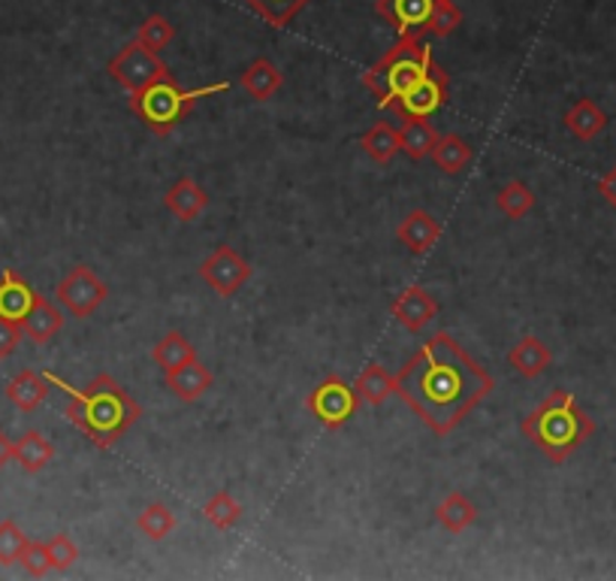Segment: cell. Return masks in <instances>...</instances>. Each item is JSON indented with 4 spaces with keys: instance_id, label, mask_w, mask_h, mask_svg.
Returning <instances> with one entry per match:
<instances>
[{
    "instance_id": "obj_27",
    "label": "cell",
    "mask_w": 616,
    "mask_h": 581,
    "mask_svg": "<svg viewBox=\"0 0 616 581\" xmlns=\"http://www.w3.org/2000/svg\"><path fill=\"white\" fill-rule=\"evenodd\" d=\"M432 161H435L444 173L456 176V173H462V170L472 164V145L456 134H441L439 143L432 145Z\"/></svg>"
},
{
    "instance_id": "obj_10",
    "label": "cell",
    "mask_w": 616,
    "mask_h": 581,
    "mask_svg": "<svg viewBox=\"0 0 616 581\" xmlns=\"http://www.w3.org/2000/svg\"><path fill=\"white\" fill-rule=\"evenodd\" d=\"M251 264L230 246H218L203 264H199V279L206 282L218 297H233L251 279Z\"/></svg>"
},
{
    "instance_id": "obj_17",
    "label": "cell",
    "mask_w": 616,
    "mask_h": 581,
    "mask_svg": "<svg viewBox=\"0 0 616 581\" xmlns=\"http://www.w3.org/2000/svg\"><path fill=\"white\" fill-rule=\"evenodd\" d=\"M164 201L166 210L176 215L178 222H197L199 215L206 213V206H209V194L199 188L194 180L182 176L173 188L166 191Z\"/></svg>"
},
{
    "instance_id": "obj_26",
    "label": "cell",
    "mask_w": 616,
    "mask_h": 581,
    "mask_svg": "<svg viewBox=\"0 0 616 581\" xmlns=\"http://www.w3.org/2000/svg\"><path fill=\"white\" fill-rule=\"evenodd\" d=\"M239 82H243V89L251 94L254 101L266 103L269 98H276V91L281 89V73H278L273 61L260 58V61H254L251 68L245 70Z\"/></svg>"
},
{
    "instance_id": "obj_39",
    "label": "cell",
    "mask_w": 616,
    "mask_h": 581,
    "mask_svg": "<svg viewBox=\"0 0 616 581\" xmlns=\"http://www.w3.org/2000/svg\"><path fill=\"white\" fill-rule=\"evenodd\" d=\"M598 194L605 197L610 210H616V164L607 170L602 180H598Z\"/></svg>"
},
{
    "instance_id": "obj_9",
    "label": "cell",
    "mask_w": 616,
    "mask_h": 581,
    "mask_svg": "<svg viewBox=\"0 0 616 581\" xmlns=\"http://www.w3.org/2000/svg\"><path fill=\"white\" fill-rule=\"evenodd\" d=\"M110 73L119 79L131 94L148 89V85L157 82V79L170 77V70L164 68V61H157V55H154L152 49L143 43L127 45L122 55L112 58Z\"/></svg>"
},
{
    "instance_id": "obj_12",
    "label": "cell",
    "mask_w": 616,
    "mask_h": 581,
    "mask_svg": "<svg viewBox=\"0 0 616 581\" xmlns=\"http://www.w3.org/2000/svg\"><path fill=\"white\" fill-rule=\"evenodd\" d=\"M397 239L411 252V255H427L435 243L441 239V222L427 210H411V213L399 222Z\"/></svg>"
},
{
    "instance_id": "obj_32",
    "label": "cell",
    "mask_w": 616,
    "mask_h": 581,
    "mask_svg": "<svg viewBox=\"0 0 616 581\" xmlns=\"http://www.w3.org/2000/svg\"><path fill=\"white\" fill-rule=\"evenodd\" d=\"M24 546H28V537H24V530L16 521H0V567H12V563H19L22 558Z\"/></svg>"
},
{
    "instance_id": "obj_23",
    "label": "cell",
    "mask_w": 616,
    "mask_h": 581,
    "mask_svg": "<svg viewBox=\"0 0 616 581\" xmlns=\"http://www.w3.org/2000/svg\"><path fill=\"white\" fill-rule=\"evenodd\" d=\"M194 358H197V348H194V343H191L182 330H170V334L161 336L152 348V360L164 369V373L182 367V364H187V360Z\"/></svg>"
},
{
    "instance_id": "obj_22",
    "label": "cell",
    "mask_w": 616,
    "mask_h": 581,
    "mask_svg": "<svg viewBox=\"0 0 616 581\" xmlns=\"http://www.w3.org/2000/svg\"><path fill=\"white\" fill-rule=\"evenodd\" d=\"M435 518H439V524L444 527V530L465 533V530L478 521V506H474L462 491H451L439 506H435Z\"/></svg>"
},
{
    "instance_id": "obj_3",
    "label": "cell",
    "mask_w": 616,
    "mask_h": 581,
    "mask_svg": "<svg viewBox=\"0 0 616 581\" xmlns=\"http://www.w3.org/2000/svg\"><path fill=\"white\" fill-rule=\"evenodd\" d=\"M520 430L551 463H565L595 434V421L577 406L574 394L553 391L520 421Z\"/></svg>"
},
{
    "instance_id": "obj_8",
    "label": "cell",
    "mask_w": 616,
    "mask_h": 581,
    "mask_svg": "<svg viewBox=\"0 0 616 581\" xmlns=\"http://www.w3.org/2000/svg\"><path fill=\"white\" fill-rule=\"evenodd\" d=\"M444 103H448V73L432 64L430 73L420 77L390 110L408 122V119H432Z\"/></svg>"
},
{
    "instance_id": "obj_35",
    "label": "cell",
    "mask_w": 616,
    "mask_h": 581,
    "mask_svg": "<svg viewBox=\"0 0 616 581\" xmlns=\"http://www.w3.org/2000/svg\"><path fill=\"white\" fill-rule=\"evenodd\" d=\"M456 22H460V12L453 10L448 0H439V7H435V12H432L427 31H432V34H448V31L456 28Z\"/></svg>"
},
{
    "instance_id": "obj_20",
    "label": "cell",
    "mask_w": 616,
    "mask_h": 581,
    "mask_svg": "<svg viewBox=\"0 0 616 581\" xmlns=\"http://www.w3.org/2000/svg\"><path fill=\"white\" fill-rule=\"evenodd\" d=\"M7 397L16 409H22V412H33V409H40L49 397V379H45V373H33V369H22L19 376H12L7 381Z\"/></svg>"
},
{
    "instance_id": "obj_34",
    "label": "cell",
    "mask_w": 616,
    "mask_h": 581,
    "mask_svg": "<svg viewBox=\"0 0 616 581\" xmlns=\"http://www.w3.org/2000/svg\"><path fill=\"white\" fill-rule=\"evenodd\" d=\"M19 563H22L24 572L33 575V579H40V575H45V572H52L49 546H45V542H31V539H28V546H24Z\"/></svg>"
},
{
    "instance_id": "obj_2",
    "label": "cell",
    "mask_w": 616,
    "mask_h": 581,
    "mask_svg": "<svg viewBox=\"0 0 616 581\" xmlns=\"http://www.w3.org/2000/svg\"><path fill=\"white\" fill-rule=\"evenodd\" d=\"M45 379L70 397L66 418L89 436L91 446H97L100 451H110L143 415V406L133 400L110 373H100L97 379H91V385L85 388L66 385L55 373H45Z\"/></svg>"
},
{
    "instance_id": "obj_7",
    "label": "cell",
    "mask_w": 616,
    "mask_h": 581,
    "mask_svg": "<svg viewBox=\"0 0 616 581\" xmlns=\"http://www.w3.org/2000/svg\"><path fill=\"white\" fill-rule=\"evenodd\" d=\"M110 297L106 282L100 279L97 273L85 264H76L73 269H66V276L58 282L55 300L64 306L73 318H91L100 306Z\"/></svg>"
},
{
    "instance_id": "obj_30",
    "label": "cell",
    "mask_w": 616,
    "mask_h": 581,
    "mask_svg": "<svg viewBox=\"0 0 616 581\" xmlns=\"http://www.w3.org/2000/svg\"><path fill=\"white\" fill-rule=\"evenodd\" d=\"M136 527H140L143 537H148L152 542H161V539H166L176 530V512L164 503H148L136 518Z\"/></svg>"
},
{
    "instance_id": "obj_21",
    "label": "cell",
    "mask_w": 616,
    "mask_h": 581,
    "mask_svg": "<svg viewBox=\"0 0 616 581\" xmlns=\"http://www.w3.org/2000/svg\"><path fill=\"white\" fill-rule=\"evenodd\" d=\"M565 128H568V134H572L574 140L593 143L595 136L607 128V112L595 101L584 98V101H577L572 110L565 112Z\"/></svg>"
},
{
    "instance_id": "obj_29",
    "label": "cell",
    "mask_w": 616,
    "mask_h": 581,
    "mask_svg": "<svg viewBox=\"0 0 616 581\" xmlns=\"http://www.w3.org/2000/svg\"><path fill=\"white\" fill-rule=\"evenodd\" d=\"M495 206H499L511 222H517V218H523L526 213H532V206H535V191L528 188L526 182L511 180L505 188L495 194Z\"/></svg>"
},
{
    "instance_id": "obj_6",
    "label": "cell",
    "mask_w": 616,
    "mask_h": 581,
    "mask_svg": "<svg viewBox=\"0 0 616 581\" xmlns=\"http://www.w3.org/2000/svg\"><path fill=\"white\" fill-rule=\"evenodd\" d=\"M306 406L320 425L341 430L360 409V394L341 376H327L320 385H315V391H308Z\"/></svg>"
},
{
    "instance_id": "obj_1",
    "label": "cell",
    "mask_w": 616,
    "mask_h": 581,
    "mask_svg": "<svg viewBox=\"0 0 616 581\" xmlns=\"http://www.w3.org/2000/svg\"><path fill=\"white\" fill-rule=\"evenodd\" d=\"M393 385L399 400L435 436L453 434L495 388L493 376L448 330L432 334L393 376Z\"/></svg>"
},
{
    "instance_id": "obj_13",
    "label": "cell",
    "mask_w": 616,
    "mask_h": 581,
    "mask_svg": "<svg viewBox=\"0 0 616 581\" xmlns=\"http://www.w3.org/2000/svg\"><path fill=\"white\" fill-rule=\"evenodd\" d=\"M435 7L439 0H378V12H384L402 37L427 31Z\"/></svg>"
},
{
    "instance_id": "obj_31",
    "label": "cell",
    "mask_w": 616,
    "mask_h": 581,
    "mask_svg": "<svg viewBox=\"0 0 616 581\" xmlns=\"http://www.w3.org/2000/svg\"><path fill=\"white\" fill-rule=\"evenodd\" d=\"M203 514H206V521H209L215 530H233V527L243 521V503L239 500H233L230 491H218L212 497L209 503L203 506Z\"/></svg>"
},
{
    "instance_id": "obj_36",
    "label": "cell",
    "mask_w": 616,
    "mask_h": 581,
    "mask_svg": "<svg viewBox=\"0 0 616 581\" xmlns=\"http://www.w3.org/2000/svg\"><path fill=\"white\" fill-rule=\"evenodd\" d=\"M22 325H16L10 318H0V360H7L22 343Z\"/></svg>"
},
{
    "instance_id": "obj_16",
    "label": "cell",
    "mask_w": 616,
    "mask_h": 581,
    "mask_svg": "<svg viewBox=\"0 0 616 581\" xmlns=\"http://www.w3.org/2000/svg\"><path fill=\"white\" fill-rule=\"evenodd\" d=\"M61 327H64V313H61L52 300H45L43 294H37L31 313L24 315L22 334L28 336L31 343H37V346H45V343L55 339V334Z\"/></svg>"
},
{
    "instance_id": "obj_40",
    "label": "cell",
    "mask_w": 616,
    "mask_h": 581,
    "mask_svg": "<svg viewBox=\"0 0 616 581\" xmlns=\"http://www.w3.org/2000/svg\"><path fill=\"white\" fill-rule=\"evenodd\" d=\"M12 460V439L0 430V467H7Z\"/></svg>"
},
{
    "instance_id": "obj_38",
    "label": "cell",
    "mask_w": 616,
    "mask_h": 581,
    "mask_svg": "<svg viewBox=\"0 0 616 581\" xmlns=\"http://www.w3.org/2000/svg\"><path fill=\"white\" fill-rule=\"evenodd\" d=\"M257 7H264L276 22H281V19H287L290 12L297 10L299 7V0H257Z\"/></svg>"
},
{
    "instance_id": "obj_15",
    "label": "cell",
    "mask_w": 616,
    "mask_h": 581,
    "mask_svg": "<svg viewBox=\"0 0 616 581\" xmlns=\"http://www.w3.org/2000/svg\"><path fill=\"white\" fill-rule=\"evenodd\" d=\"M37 290L16 273V269H3L0 276V318H10L16 325H22L24 315L31 313Z\"/></svg>"
},
{
    "instance_id": "obj_28",
    "label": "cell",
    "mask_w": 616,
    "mask_h": 581,
    "mask_svg": "<svg viewBox=\"0 0 616 581\" xmlns=\"http://www.w3.org/2000/svg\"><path fill=\"white\" fill-rule=\"evenodd\" d=\"M353 388L360 394V400L369 402V406H381L390 394H397L393 376H390L381 364H369V367L360 373V379H357Z\"/></svg>"
},
{
    "instance_id": "obj_18",
    "label": "cell",
    "mask_w": 616,
    "mask_h": 581,
    "mask_svg": "<svg viewBox=\"0 0 616 581\" xmlns=\"http://www.w3.org/2000/svg\"><path fill=\"white\" fill-rule=\"evenodd\" d=\"M507 364H511L514 373L523 376V379H538L541 373L553 364V351L541 343L538 336L528 334L507 351Z\"/></svg>"
},
{
    "instance_id": "obj_14",
    "label": "cell",
    "mask_w": 616,
    "mask_h": 581,
    "mask_svg": "<svg viewBox=\"0 0 616 581\" xmlns=\"http://www.w3.org/2000/svg\"><path fill=\"white\" fill-rule=\"evenodd\" d=\"M212 385H215V376L197 358L166 373V388L182 402H197L203 394L212 391Z\"/></svg>"
},
{
    "instance_id": "obj_11",
    "label": "cell",
    "mask_w": 616,
    "mask_h": 581,
    "mask_svg": "<svg viewBox=\"0 0 616 581\" xmlns=\"http://www.w3.org/2000/svg\"><path fill=\"white\" fill-rule=\"evenodd\" d=\"M390 313L397 318V325L405 327L408 334H420L439 315V300L423 285H408V288L399 290L397 300L390 303Z\"/></svg>"
},
{
    "instance_id": "obj_37",
    "label": "cell",
    "mask_w": 616,
    "mask_h": 581,
    "mask_svg": "<svg viewBox=\"0 0 616 581\" xmlns=\"http://www.w3.org/2000/svg\"><path fill=\"white\" fill-rule=\"evenodd\" d=\"M143 45H148V49H161L164 43H170V37H173V28L164 22V19H152V22L145 24L143 28Z\"/></svg>"
},
{
    "instance_id": "obj_33",
    "label": "cell",
    "mask_w": 616,
    "mask_h": 581,
    "mask_svg": "<svg viewBox=\"0 0 616 581\" xmlns=\"http://www.w3.org/2000/svg\"><path fill=\"white\" fill-rule=\"evenodd\" d=\"M49 546V558H52V570L64 572L70 570L73 563L79 560V548L73 539L66 537V533H55V537L45 542Z\"/></svg>"
},
{
    "instance_id": "obj_24",
    "label": "cell",
    "mask_w": 616,
    "mask_h": 581,
    "mask_svg": "<svg viewBox=\"0 0 616 581\" xmlns=\"http://www.w3.org/2000/svg\"><path fill=\"white\" fill-rule=\"evenodd\" d=\"M439 131L432 128L430 119H408L399 128V143L411 161H423L427 155H432V145L439 143Z\"/></svg>"
},
{
    "instance_id": "obj_19",
    "label": "cell",
    "mask_w": 616,
    "mask_h": 581,
    "mask_svg": "<svg viewBox=\"0 0 616 581\" xmlns=\"http://www.w3.org/2000/svg\"><path fill=\"white\" fill-rule=\"evenodd\" d=\"M52 458H55V446H52L40 430H28V434H22L12 442V460H16L28 476L43 472L45 467L52 463Z\"/></svg>"
},
{
    "instance_id": "obj_25",
    "label": "cell",
    "mask_w": 616,
    "mask_h": 581,
    "mask_svg": "<svg viewBox=\"0 0 616 581\" xmlns=\"http://www.w3.org/2000/svg\"><path fill=\"white\" fill-rule=\"evenodd\" d=\"M360 145H363V152L372 157L374 164H390V161L402 152L399 131L393 128V124H387V122L372 124V128L360 136Z\"/></svg>"
},
{
    "instance_id": "obj_4",
    "label": "cell",
    "mask_w": 616,
    "mask_h": 581,
    "mask_svg": "<svg viewBox=\"0 0 616 581\" xmlns=\"http://www.w3.org/2000/svg\"><path fill=\"white\" fill-rule=\"evenodd\" d=\"M227 89H230V82H218V85L187 91L173 77H164L152 82L148 89L136 91L131 101V110L152 128L154 134L166 136L173 134V128L185 119L187 112L194 110V103L203 101V98H212V94H220V91Z\"/></svg>"
},
{
    "instance_id": "obj_5",
    "label": "cell",
    "mask_w": 616,
    "mask_h": 581,
    "mask_svg": "<svg viewBox=\"0 0 616 581\" xmlns=\"http://www.w3.org/2000/svg\"><path fill=\"white\" fill-rule=\"evenodd\" d=\"M432 68V55L427 45L405 40L387 58H381L372 70H366V89L378 98V106L390 110L420 77H427Z\"/></svg>"
}]
</instances>
